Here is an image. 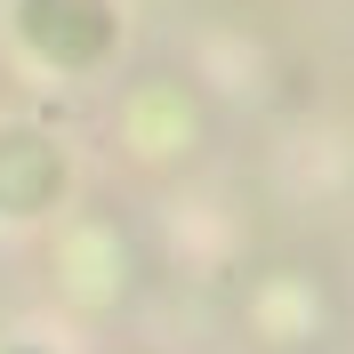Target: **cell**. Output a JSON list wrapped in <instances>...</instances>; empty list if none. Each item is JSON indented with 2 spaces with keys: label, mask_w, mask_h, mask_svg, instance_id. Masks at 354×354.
I'll use <instances>...</instances> for the list:
<instances>
[{
  "label": "cell",
  "mask_w": 354,
  "mask_h": 354,
  "mask_svg": "<svg viewBox=\"0 0 354 354\" xmlns=\"http://www.w3.org/2000/svg\"><path fill=\"white\" fill-rule=\"evenodd\" d=\"M24 41L48 48L57 65H88L113 48V8L105 0H24Z\"/></svg>",
  "instance_id": "6da1fadb"
}]
</instances>
